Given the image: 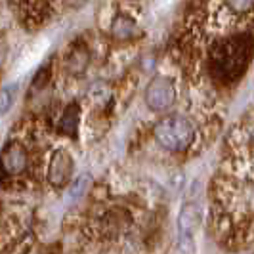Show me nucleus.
<instances>
[{"instance_id": "nucleus-1", "label": "nucleus", "mask_w": 254, "mask_h": 254, "mask_svg": "<svg viewBox=\"0 0 254 254\" xmlns=\"http://www.w3.org/2000/svg\"><path fill=\"white\" fill-rule=\"evenodd\" d=\"M153 134H155V140L168 151H184L195 140V127L186 117L174 115L157 123Z\"/></svg>"}, {"instance_id": "nucleus-2", "label": "nucleus", "mask_w": 254, "mask_h": 254, "mask_svg": "<svg viewBox=\"0 0 254 254\" xmlns=\"http://www.w3.org/2000/svg\"><path fill=\"white\" fill-rule=\"evenodd\" d=\"M201 208L199 204L188 203L178 214V243L184 254H193L195 251V235L201 226Z\"/></svg>"}, {"instance_id": "nucleus-3", "label": "nucleus", "mask_w": 254, "mask_h": 254, "mask_svg": "<svg viewBox=\"0 0 254 254\" xmlns=\"http://www.w3.org/2000/svg\"><path fill=\"white\" fill-rule=\"evenodd\" d=\"M176 100V90L168 76H155L145 90V102L153 111H166Z\"/></svg>"}, {"instance_id": "nucleus-4", "label": "nucleus", "mask_w": 254, "mask_h": 254, "mask_svg": "<svg viewBox=\"0 0 254 254\" xmlns=\"http://www.w3.org/2000/svg\"><path fill=\"white\" fill-rule=\"evenodd\" d=\"M73 174V159L65 151H56L48 166V180L54 186H64Z\"/></svg>"}, {"instance_id": "nucleus-5", "label": "nucleus", "mask_w": 254, "mask_h": 254, "mask_svg": "<svg viewBox=\"0 0 254 254\" xmlns=\"http://www.w3.org/2000/svg\"><path fill=\"white\" fill-rule=\"evenodd\" d=\"M0 163H2V168H4L10 176H12V174H21L27 168L25 149H23L21 145H17V143L8 145V147L4 149V153H2Z\"/></svg>"}, {"instance_id": "nucleus-6", "label": "nucleus", "mask_w": 254, "mask_h": 254, "mask_svg": "<svg viewBox=\"0 0 254 254\" xmlns=\"http://www.w3.org/2000/svg\"><path fill=\"white\" fill-rule=\"evenodd\" d=\"M90 184H92V176L90 174H80V176H76L73 180V184L69 186V190H67V195H65V203L67 204H75L78 203L86 193H88V188Z\"/></svg>"}, {"instance_id": "nucleus-7", "label": "nucleus", "mask_w": 254, "mask_h": 254, "mask_svg": "<svg viewBox=\"0 0 254 254\" xmlns=\"http://www.w3.org/2000/svg\"><path fill=\"white\" fill-rule=\"evenodd\" d=\"M138 33V27L136 23L130 19V17H117L113 21V37L119 38V40H127V38H132Z\"/></svg>"}, {"instance_id": "nucleus-8", "label": "nucleus", "mask_w": 254, "mask_h": 254, "mask_svg": "<svg viewBox=\"0 0 254 254\" xmlns=\"http://www.w3.org/2000/svg\"><path fill=\"white\" fill-rule=\"evenodd\" d=\"M17 92H19L17 82H10V84H6L4 88L0 90V115L8 113L12 109L13 102L17 98Z\"/></svg>"}, {"instance_id": "nucleus-9", "label": "nucleus", "mask_w": 254, "mask_h": 254, "mask_svg": "<svg viewBox=\"0 0 254 254\" xmlns=\"http://www.w3.org/2000/svg\"><path fill=\"white\" fill-rule=\"evenodd\" d=\"M67 123H69V127L65 128V132L73 134V130H76V123H78V107H76V105H71V107L65 111L64 119H62V123H60V127H65Z\"/></svg>"}, {"instance_id": "nucleus-10", "label": "nucleus", "mask_w": 254, "mask_h": 254, "mask_svg": "<svg viewBox=\"0 0 254 254\" xmlns=\"http://www.w3.org/2000/svg\"><path fill=\"white\" fill-rule=\"evenodd\" d=\"M229 6V10H233V12L237 13H243L247 12V10H251V6H253V0H226Z\"/></svg>"}, {"instance_id": "nucleus-11", "label": "nucleus", "mask_w": 254, "mask_h": 254, "mask_svg": "<svg viewBox=\"0 0 254 254\" xmlns=\"http://www.w3.org/2000/svg\"><path fill=\"white\" fill-rule=\"evenodd\" d=\"M4 56H6V46H4V44H0V64L4 62Z\"/></svg>"}]
</instances>
